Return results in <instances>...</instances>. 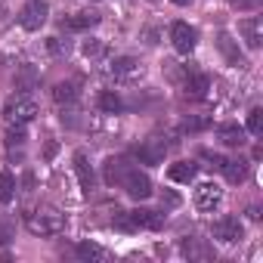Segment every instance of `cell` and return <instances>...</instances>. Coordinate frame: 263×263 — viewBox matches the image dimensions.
<instances>
[{
    "mask_svg": "<svg viewBox=\"0 0 263 263\" xmlns=\"http://www.w3.org/2000/svg\"><path fill=\"white\" fill-rule=\"evenodd\" d=\"M25 226L31 235H59L65 229V214H59L56 208H41L25 217Z\"/></svg>",
    "mask_w": 263,
    "mask_h": 263,
    "instance_id": "obj_1",
    "label": "cell"
},
{
    "mask_svg": "<svg viewBox=\"0 0 263 263\" xmlns=\"http://www.w3.org/2000/svg\"><path fill=\"white\" fill-rule=\"evenodd\" d=\"M34 118H37V102L28 99V96H13V99L4 105V121H7V124L25 127V124L34 121Z\"/></svg>",
    "mask_w": 263,
    "mask_h": 263,
    "instance_id": "obj_2",
    "label": "cell"
},
{
    "mask_svg": "<svg viewBox=\"0 0 263 263\" xmlns=\"http://www.w3.org/2000/svg\"><path fill=\"white\" fill-rule=\"evenodd\" d=\"M108 74L118 81V84H137L143 78V62L134 59V56H118L108 68Z\"/></svg>",
    "mask_w": 263,
    "mask_h": 263,
    "instance_id": "obj_3",
    "label": "cell"
},
{
    "mask_svg": "<svg viewBox=\"0 0 263 263\" xmlns=\"http://www.w3.org/2000/svg\"><path fill=\"white\" fill-rule=\"evenodd\" d=\"M50 16V7L44 4V0H28V4L19 10V25L25 31H41V25L47 22Z\"/></svg>",
    "mask_w": 263,
    "mask_h": 263,
    "instance_id": "obj_4",
    "label": "cell"
},
{
    "mask_svg": "<svg viewBox=\"0 0 263 263\" xmlns=\"http://www.w3.org/2000/svg\"><path fill=\"white\" fill-rule=\"evenodd\" d=\"M121 186H124V192H127L130 198H137V201H143V198L152 195V180H149L146 174L134 171V167H130V171L121 177Z\"/></svg>",
    "mask_w": 263,
    "mask_h": 263,
    "instance_id": "obj_5",
    "label": "cell"
},
{
    "mask_svg": "<svg viewBox=\"0 0 263 263\" xmlns=\"http://www.w3.org/2000/svg\"><path fill=\"white\" fill-rule=\"evenodd\" d=\"M171 41H174V50L177 53L189 56L195 50V44H198V31L192 25H186V22H174L171 25Z\"/></svg>",
    "mask_w": 263,
    "mask_h": 263,
    "instance_id": "obj_6",
    "label": "cell"
},
{
    "mask_svg": "<svg viewBox=\"0 0 263 263\" xmlns=\"http://www.w3.org/2000/svg\"><path fill=\"white\" fill-rule=\"evenodd\" d=\"M211 235H214L217 241H223V245H235V241H241L245 226L238 223V217H220V220L214 223Z\"/></svg>",
    "mask_w": 263,
    "mask_h": 263,
    "instance_id": "obj_7",
    "label": "cell"
},
{
    "mask_svg": "<svg viewBox=\"0 0 263 263\" xmlns=\"http://www.w3.org/2000/svg\"><path fill=\"white\" fill-rule=\"evenodd\" d=\"M220 201H223V189L217 183H201L195 189V208L198 211H214V208H220Z\"/></svg>",
    "mask_w": 263,
    "mask_h": 263,
    "instance_id": "obj_8",
    "label": "cell"
},
{
    "mask_svg": "<svg viewBox=\"0 0 263 263\" xmlns=\"http://www.w3.org/2000/svg\"><path fill=\"white\" fill-rule=\"evenodd\" d=\"M208 90H211V78H208L204 71H189V74H186V81H183V93H186L189 99H204Z\"/></svg>",
    "mask_w": 263,
    "mask_h": 263,
    "instance_id": "obj_9",
    "label": "cell"
},
{
    "mask_svg": "<svg viewBox=\"0 0 263 263\" xmlns=\"http://www.w3.org/2000/svg\"><path fill=\"white\" fill-rule=\"evenodd\" d=\"M238 31H241V37H245V44H248L251 50H257V47L263 44V19H260V16L241 19V22H238Z\"/></svg>",
    "mask_w": 263,
    "mask_h": 263,
    "instance_id": "obj_10",
    "label": "cell"
},
{
    "mask_svg": "<svg viewBox=\"0 0 263 263\" xmlns=\"http://www.w3.org/2000/svg\"><path fill=\"white\" fill-rule=\"evenodd\" d=\"M164 152H167V143H164V140H158V137L146 140V143L137 149L140 161H146V164H158V161H164Z\"/></svg>",
    "mask_w": 263,
    "mask_h": 263,
    "instance_id": "obj_11",
    "label": "cell"
},
{
    "mask_svg": "<svg viewBox=\"0 0 263 263\" xmlns=\"http://www.w3.org/2000/svg\"><path fill=\"white\" fill-rule=\"evenodd\" d=\"M130 220H134L137 229H152V232L164 226V214H158V211H146V208L130 211Z\"/></svg>",
    "mask_w": 263,
    "mask_h": 263,
    "instance_id": "obj_12",
    "label": "cell"
},
{
    "mask_svg": "<svg viewBox=\"0 0 263 263\" xmlns=\"http://www.w3.org/2000/svg\"><path fill=\"white\" fill-rule=\"evenodd\" d=\"M74 174H78V183H81L84 195H90V189H93L96 177H93V167H90V161H87V155H84V152H74Z\"/></svg>",
    "mask_w": 263,
    "mask_h": 263,
    "instance_id": "obj_13",
    "label": "cell"
},
{
    "mask_svg": "<svg viewBox=\"0 0 263 263\" xmlns=\"http://www.w3.org/2000/svg\"><path fill=\"white\" fill-rule=\"evenodd\" d=\"M217 171H223V177H226L229 183H241V180L248 177V164H245L241 158H223Z\"/></svg>",
    "mask_w": 263,
    "mask_h": 263,
    "instance_id": "obj_14",
    "label": "cell"
},
{
    "mask_svg": "<svg viewBox=\"0 0 263 263\" xmlns=\"http://www.w3.org/2000/svg\"><path fill=\"white\" fill-rule=\"evenodd\" d=\"M195 174H198V164H195V161H177V164L167 167V177H171L174 183H192Z\"/></svg>",
    "mask_w": 263,
    "mask_h": 263,
    "instance_id": "obj_15",
    "label": "cell"
},
{
    "mask_svg": "<svg viewBox=\"0 0 263 263\" xmlns=\"http://www.w3.org/2000/svg\"><path fill=\"white\" fill-rule=\"evenodd\" d=\"M217 140L223 146H241L245 143V130L235 127V124H223V127H217Z\"/></svg>",
    "mask_w": 263,
    "mask_h": 263,
    "instance_id": "obj_16",
    "label": "cell"
},
{
    "mask_svg": "<svg viewBox=\"0 0 263 263\" xmlns=\"http://www.w3.org/2000/svg\"><path fill=\"white\" fill-rule=\"evenodd\" d=\"M127 171H130V164H127L124 158H108V161H105V183H108V186H115V183L121 186V177H124Z\"/></svg>",
    "mask_w": 263,
    "mask_h": 263,
    "instance_id": "obj_17",
    "label": "cell"
},
{
    "mask_svg": "<svg viewBox=\"0 0 263 263\" xmlns=\"http://www.w3.org/2000/svg\"><path fill=\"white\" fill-rule=\"evenodd\" d=\"M78 257H84V260H99V263H108V260H111V254H108L105 248H99L96 241H81V245H78Z\"/></svg>",
    "mask_w": 263,
    "mask_h": 263,
    "instance_id": "obj_18",
    "label": "cell"
},
{
    "mask_svg": "<svg viewBox=\"0 0 263 263\" xmlns=\"http://www.w3.org/2000/svg\"><path fill=\"white\" fill-rule=\"evenodd\" d=\"M96 102H99V108H102L105 115H118V111L124 108V102H121V96H118L115 90H102Z\"/></svg>",
    "mask_w": 263,
    "mask_h": 263,
    "instance_id": "obj_19",
    "label": "cell"
},
{
    "mask_svg": "<svg viewBox=\"0 0 263 263\" xmlns=\"http://www.w3.org/2000/svg\"><path fill=\"white\" fill-rule=\"evenodd\" d=\"M53 99L59 102V105H71L74 99H78V87L68 81V84H56L53 87Z\"/></svg>",
    "mask_w": 263,
    "mask_h": 263,
    "instance_id": "obj_20",
    "label": "cell"
},
{
    "mask_svg": "<svg viewBox=\"0 0 263 263\" xmlns=\"http://www.w3.org/2000/svg\"><path fill=\"white\" fill-rule=\"evenodd\" d=\"M25 140H28V137H25V127H19V124H10V127H7V140H4V143H7V149H10V152H13L16 146L22 149V146H25Z\"/></svg>",
    "mask_w": 263,
    "mask_h": 263,
    "instance_id": "obj_21",
    "label": "cell"
},
{
    "mask_svg": "<svg viewBox=\"0 0 263 263\" xmlns=\"http://www.w3.org/2000/svg\"><path fill=\"white\" fill-rule=\"evenodd\" d=\"M96 22H99V16H96V13H74L65 25H68V28H74V31H84V28H93Z\"/></svg>",
    "mask_w": 263,
    "mask_h": 263,
    "instance_id": "obj_22",
    "label": "cell"
},
{
    "mask_svg": "<svg viewBox=\"0 0 263 263\" xmlns=\"http://www.w3.org/2000/svg\"><path fill=\"white\" fill-rule=\"evenodd\" d=\"M183 254H186V257H201V260H211V257H214V251H211V248H201L198 238H186V241H183Z\"/></svg>",
    "mask_w": 263,
    "mask_h": 263,
    "instance_id": "obj_23",
    "label": "cell"
},
{
    "mask_svg": "<svg viewBox=\"0 0 263 263\" xmlns=\"http://www.w3.org/2000/svg\"><path fill=\"white\" fill-rule=\"evenodd\" d=\"M16 195V180L10 174H0V204H10Z\"/></svg>",
    "mask_w": 263,
    "mask_h": 263,
    "instance_id": "obj_24",
    "label": "cell"
},
{
    "mask_svg": "<svg viewBox=\"0 0 263 263\" xmlns=\"http://www.w3.org/2000/svg\"><path fill=\"white\" fill-rule=\"evenodd\" d=\"M248 130H251L254 137L263 134V108H251L248 111Z\"/></svg>",
    "mask_w": 263,
    "mask_h": 263,
    "instance_id": "obj_25",
    "label": "cell"
},
{
    "mask_svg": "<svg viewBox=\"0 0 263 263\" xmlns=\"http://www.w3.org/2000/svg\"><path fill=\"white\" fill-rule=\"evenodd\" d=\"M115 226H118V229H124V232H137L134 220H130V211H118V217H115Z\"/></svg>",
    "mask_w": 263,
    "mask_h": 263,
    "instance_id": "obj_26",
    "label": "cell"
},
{
    "mask_svg": "<svg viewBox=\"0 0 263 263\" xmlns=\"http://www.w3.org/2000/svg\"><path fill=\"white\" fill-rule=\"evenodd\" d=\"M220 47L226 50V56H229V62H232V65H245V62H241V53H235V50H232V44H229V37H226V34H220Z\"/></svg>",
    "mask_w": 263,
    "mask_h": 263,
    "instance_id": "obj_27",
    "label": "cell"
},
{
    "mask_svg": "<svg viewBox=\"0 0 263 263\" xmlns=\"http://www.w3.org/2000/svg\"><path fill=\"white\" fill-rule=\"evenodd\" d=\"M102 53H105V44H102V41H87V44H84V56H93V59H96V56H102Z\"/></svg>",
    "mask_w": 263,
    "mask_h": 263,
    "instance_id": "obj_28",
    "label": "cell"
},
{
    "mask_svg": "<svg viewBox=\"0 0 263 263\" xmlns=\"http://www.w3.org/2000/svg\"><path fill=\"white\" fill-rule=\"evenodd\" d=\"M31 84H34V68H31V65H25V68H22V78H19V87H22V90H28Z\"/></svg>",
    "mask_w": 263,
    "mask_h": 263,
    "instance_id": "obj_29",
    "label": "cell"
},
{
    "mask_svg": "<svg viewBox=\"0 0 263 263\" xmlns=\"http://www.w3.org/2000/svg\"><path fill=\"white\" fill-rule=\"evenodd\" d=\"M208 118H186V130H204Z\"/></svg>",
    "mask_w": 263,
    "mask_h": 263,
    "instance_id": "obj_30",
    "label": "cell"
},
{
    "mask_svg": "<svg viewBox=\"0 0 263 263\" xmlns=\"http://www.w3.org/2000/svg\"><path fill=\"white\" fill-rule=\"evenodd\" d=\"M13 238V232H10V226H4V223H0V241H10Z\"/></svg>",
    "mask_w": 263,
    "mask_h": 263,
    "instance_id": "obj_31",
    "label": "cell"
},
{
    "mask_svg": "<svg viewBox=\"0 0 263 263\" xmlns=\"http://www.w3.org/2000/svg\"><path fill=\"white\" fill-rule=\"evenodd\" d=\"M174 4H177V7H186V4H192V0H174Z\"/></svg>",
    "mask_w": 263,
    "mask_h": 263,
    "instance_id": "obj_32",
    "label": "cell"
}]
</instances>
